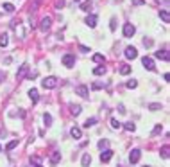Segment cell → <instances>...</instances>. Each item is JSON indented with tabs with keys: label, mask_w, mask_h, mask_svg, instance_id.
I'll list each match as a JSON object with an SVG mask.
<instances>
[{
	"label": "cell",
	"mask_w": 170,
	"mask_h": 167,
	"mask_svg": "<svg viewBox=\"0 0 170 167\" xmlns=\"http://www.w3.org/2000/svg\"><path fill=\"white\" fill-rule=\"evenodd\" d=\"M134 32H136V27L133 23H124V36L125 38H133Z\"/></svg>",
	"instance_id": "obj_2"
},
{
	"label": "cell",
	"mask_w": 170,
	"mask_h": 167,
	"mask_svg": "<svg viewBox=\"0 0 170 167\" xmlns=\"http://www.w3.org/2000/svg\"><path fill=\"white\" fill-rule=\"evenodd\" d=\"M7 41H9V40H7V34H2V36H0V47H5Z\"/></svg>",
	"instance_id": "obj_33"
},
{
	"label": "cell",
	"mask_w": 170,
	"mask_h": 167,
	"mask_svg": "<svg viewBox=\"0 0 170 167\" xmlns=\"http://www.w3.org/2000/svg\"><path fill=\"white\" fill-rule=\"evenodd\" d=\"M133 4H134V5H143L145 2H143V0H133Z\"/></svg>",
	"instance_id": "obj_41"
},
{
	"label": "cell",
	"mask_w": 170,
	"mask_h": 167,
	"mask_svg": "<svg viewBox=\"0 0 170 167\" xmlns=\"http://www.w3.org/2000/svg\"><path fill=\"white\" fill-rule=\"evenodd\" d=\"M68 108H70V113H72V115H75V117H77L81 112H82L81 104H73V103H70V104H68Z\"/></svg>",
	"instance_id": "obj_12"
},
{
	"label": "cell",
	"mask_w": 170,
	"mask_h": 167,
	"mask_svg": "<svg viewBox=\"0 0 170 167\" xmlns=\"http://www.w3.org/2000/svg\"><path fill=\"white\" fill-rule=\"evenodd\" d=\"M79 50H81V52H90V49H88L86 45H79Z\"/></svg>",
	"instance_id": "obj_37"
},
{
	"label": "cell",
	"mask_w": 170,
	"mask_h": 167,
	"mask_svg": "<svg viewBox=\"0 0 170 167\" xmlns=\"http://www.w3.org/2000/svg\"><path fill=\"white\" fill-rule=\"evenodd\" d=\"M97 124V117H90V119H86V122L82 124L84 128H91V126H95Z\"/></svg>",
	"instance_id": "obj_19"
},
{
	"label": "cell",
	"mask_w": 170,
	"mask_h": 167,
	"mask_svg": "<svg viewBox=\"0 0 170 167\" xmlns=\"http://www.w3.org/2000/svg\"><path fill=\"white\" fill-rule=\"evenodd\" d=\"M160 155H161V158H165V160H167V158H169V146H163V148H161V151H160Z\"/></svg>",
	"instance_id": "obj_28"
},
{
	"label": "cell",
	"mask_w": 170,
	"mask_h": 167,
	"mask_svg": "<svg viewBox=\"0 0 170 167\" xmlns=\"http://www.w3.org/2000/svg\"><path fill=\"white\" fill-rule=\"evenodd\" d=\"M0 151H2V146H0Z\"/></svg>",
	"instance_id": "obj_45"
},
{
	"label": "cell",
	"mask_w": 170,
	"mask_h": 167,
	"mask_svg": "<svg viewBox=\"0 0 170 167\" xmlns=\"http://www.w3.org/2000/svg\"><path fill=\"white\" fill-rule=\"evenodd\" d=\"M4 11L13 13V11H14V5H13V4H9V2H5V4H4Z\"/></svg>",
	"instance_id": "obj_32"
},
{
	"label": "cell",
	"mask_w": 170,
	"mask_h": 167,
	"mask_svg": "<svg viewBox=\"0 0 170 167\" xmlns=\"http://www.w3.org/2000/svg\"><path fill=\"white\" fill-rule=\"evenodd\" d=\"M136 86H138V81H134V79L127 81V88H131V90H133V88H136Z\"/></svg>",
	"instance_id": "obj_34"
},
{
	"label": "cell",
	"mask_w": 170,
	"mask_h": 167,
	"mask_svg": "<svg viewBox=\"0 0 170 167\" xmlns=\"http://www.w3.org/2000/svg\"><path fill=\"white\" fill-rule=\"evenodd\" d=\"M111 128L113 130H120L122 128V122H118L117 119H111Z\"/></svg>",
	"instance_id": "obj_30"
},
{
	"label": "cell",
	"mask_w": 170,
	"mask_h": 167,
	"mask_svg": "<svg viewBox=\"0 0 170 167\" xmlns=\"http://www.w3.org/2000/svg\"><path fill=\"white\" fill-rule=\"evenodd\" d=\"M70 135H72V139H82V130L77 128V126H73L70 130Z\"/></svg>",
	"instance_id": "obj_13"
},
{
	"label": "cell",
	"mask_w": 170,
	"mask_h": 167,
	"mask_svg": "<svg viewBox=\"0 0 170 167\" xmlns=\"http://www.w3.org/2000/svg\"><path fill=\"white\" fill-rule=\"evenodd\" d=\"M39 2H41V0H34V4L30 5V9H32V11H36V7L39 5Z\"/></svg>",
	"instance_id": "obj_38"
},
{
	"label": "cell",
	"mask_w": 170,
	"mask_h": 167,
	"mask_svg": "<svg viewBox=\"0 0 170 167\" xmlns=\"http://www.w3.org/2000/svg\"><path fill=\"white\" fill-rule=\"evenodd\" d=\"M160 18H161L165 23H169L170 22V13L167 11V9H161V11H160Z\"/></svg>",
	"instance_id": "obj_16"
},
{
	"label": "cell",
	"mask_w": 170,
	"mask_h": 167,
	"mask_svg": "<svg viewBox=\"0 0 170 167\" xmlns=\"http://www.w3.org/2000/svg\"><path fill=\"white\" fill-rule=\"evenodd\" d=\"M30 162H34V164L39 166V157H30Z\"/></svg>",
	"instance_id": "obj_40"
},
{
	"label": "cell",
	"mask_w": 170,
	"mask_h": 167,
	"mask_svg": "<svg viewBox=\"0 0 170 167\" xmlns=\"http://www.w3.org/2000/svg\"><path fill=\"white\" fill-rule=\"evenodd\" d=\"M36 167H43V166H36Z\"/></svg>",
	"instance_id": "obj_44"
},
{
	"label": "cell",
	"mask_w": 170,
	"mask_h": 167,
	"mask_svg": "<svg viewBox=\"0 0 170 167\" xmlns=\"http://www.w3.org/2000/svg\"><path fill=\"white\" fill-rule=\"evenodd\" d=\"M75 2H82V0H75Z\"/></svg>",
	"instance_id": "obj_43"
},
{
	"label": "cell",
	"mask_w": 170,
	"mask_h": 167,
	"mask_svg": "<svg viewBox=\"0 0 170 167\" xmlns=\"http://www.w3.org/2000/svg\"><path fill=\"white\" fill-rule=\"evenodd\" d=\"M143 45H145V47H151V45H152V40H147V38H145V40H143Z\"/></svg>",
	"instance_id": "obj_39"
},
{
	"label": "cell",
	"mask_w": 170,
	"mask_h": 167,
	"mask_svg": "<svg viewBox=\"0 0 170 167\" xmlns=\"http://www.w3.org/2000/svg\"><path fill=\"white\" fill-rule=\"evenodd\" d=\"M27 74H29V67H27V65H22V67L18 68V72H16V79L22 81L23 77H27Z\"/></svg>",
	"instance_id": "obj_6"
},
{
	"label": "cell",
	"mask_w": 170,
	"mask_h": 167,
	"mask_svg": "<svg viewBox=\"0 0 170 167\" xmlns=\"http://www.w3.org/2000/svg\"><path fill=\"white\" fill-rule=\"evenodd\" d=\"M91 0H84V2H81V11H90V7H91Z\"/></svg>",
	"instance_id": "obj_20"
},
{
	"label": "cell",
	"mask_w": 170,
	"mask_h": 167,
	"mask_svg": "<svg viewBox=\"0 0 170 167\" xmlns=\"http://www.w3.org/2000/svg\"><path fill=\"white\" fill-rule=\"evenodd\" d=\"M143 167H152V166H143Z\"/></svg>",
	"instance_id": "obj_42"
},
{
	"label": "cell",
	"mask_w": 170,
	"mask_h": 167,
	"mask_svg": "<svg viewBox=\"0 0 170 167\" xmlns=\"http://www.w3.org/2000/svg\"><path fill=\"white\" fill-rule=\"evenodd\" d=\"M50 23H52V18H50V16H45V18H41V22H39V29H41L43 32H47V31L50 29Z\"/></svg>",
	"instance_id": "obj_4"
},
{
	"label": "cell",
	"mask_w": 170,
	"mask_h": 167,
	"mask_svg": "<svg viewBox=\"0 0 170 167\" xmlns=\"http://www.w3.org/2000/svg\"><path fill=\"white\" fill-rule=\"evenodd\" d=\"M142 63H143V67H145L147 70H151V72H152V70H156V65H154V59H152V58L145 56V58L142 59Z\"/></svg>",
	"instance_id": "obj_5"
},
{
	"label": "cell",
	"mask_w": 170,
	"mask_h": 167,
	"mask_svg": "<svg viewBox=\"0 0 170 167\" xmlns=\"http://www.w3.org/2000/svg\"><path fill=\"white\" fill-rule=\"evenodd\" d=\"M91 59H93L95 63H102V65L106 63V58H104L102 54H93V58H91Z\"/></svg>",
	"instance_id": "obj_21"
},
{
	"label": "cell",
	"mask_w": 170,
	"mask_h": 167,
	"mask_svg": "<svg viewBox=\"0 0 170 167\" xmlns=\"http://www.w3.org/2000/svg\"><path fill=\"white\" fill-rule=\"evenodd\" d=\"M16 146H18V140L14 139V140H11V142H9V144L5 146V151H13V149H14Z\"/></svg>",
	"instance_id": "obj_26"
},
{
	"label": "cell",
	"mask_w": 170,
	"mask_h": 167,
	"mask_svg": "<svg viewBox=\"0 0 170 167\" xmlns=\"http://www.w3.org/2000/svg\"><path fill=\"white\" fill-rule=\"evenodd\" d=\"M75 94H77V95H81V97H88L90 90H88V86H86V85H77V86H75Z\"/></svg>",
	"instance_id": "obj_7"
},
{
	"label": "cell",
	"mask_w": 170,
	"mask_h": 167,
	"mask_svg": "<svg viewBox=\"0 0 170 167\" xmlns=\"http://www.w3.org/2000/svg\"><path fill=\"white\" fill-rule=\"evenodd\" d=\"M161 131H163V126H161V124H156V126H154V130H152V135L156 137V135H160Z\"/></svg>",
	"instance_id": "obj_31"
},
{
	"label": "cell",
	"mask_w": 170,
	"mask_h": 167,
	"mask_svg": "<svg viewBox=\"0 0 170 167\" xmlns=\"http://www.w3.org/2000/svg\"><path fill=\"white\" fill-rule=\"evenodd\" d=\"M59 160H61V153H59V151H54V153L50 155V164H52V166H56Z\"/></svg>",
	"instance_id": "obj_15"
},
{
	"label": "cell",
	"mask_w": 170,
	"mask_h": 167,
	"mask_svg": "<svg viewBox=\"0 0 170 167\" xmlns=\"http://www.w3.org/2000/svg\"><path fill=\"white\" fill-rule=\"evenodd\" d=\"M156 58H158V59H163V61H169L170 59V56H169L167 50H160V52H156Z\"/></svg>",
	"instance_id": "obj_17"
},
{
	"label": "cell",
	"mask_w": 170,
	"mask_h": 167,
	"mask_svg": "<svg viewBox=\"0 0 170 167\" xmlns=\"http://www.w3.org/2000/svg\"><path fill=\"white\" fill-rule=\"evenodd\" d=\"M63 65L68 67V68H72V67L75 65V56H73V54H65V56H63Z\"/></svg>",
	"instance_id": "obj_3"
},
{
	"label": "cell",
	"mask_w": 170,
	"mask_h": 167,
	"mask_svg": "<svg viewBox=\"0 0 170 167\" xmlns=\"http://www.w3.org/2000/svg\"><path fill=\"white\" fill-rule=\"evenodd\" d=\"M93 74H95V76H102V74H106V67H104V65L95 67V68H93Z\"/></svg>",
	"instance_id": "obj_22"
},
{
	"label": "cell",
	"mask_w": 170,
	"mask_h": 167,
	"mask_svg": "<svg viewBox=\"0 0 170 167\" xmlns=\"http://www.w3.org/2000/svg\"><path fill=\"white\" fill-rule=\"evenodd\" d=\"M102 86H104L102 83H93V85H91V88H93V90H100Z\"/></svg>",
	"instance_id": "obj_36"
},
{
	"label": "cell",
	"mask_w": 170,
	"mask_h": 167,
	"mask_svg": "<svg viewBox=\"0 0 170 167\" xmlns=\"http://www.w3.org/2000/svg\"><path fill=\"white\" fill-rule=\"evenodd\" d=\"M43 122H45L47 126H50V124H52V115H50V113H43Z\"/></svg>",
	"instance_id": "obj_27"
},
{
	"label": "cell",
	"mask_w": 170,
	"mask_h": 167,
	"mask_svg": "<svg viewBox=\"0 0 170 167\" xmlns=\"http://www.w3.org/2000/svg\"><path fill=\"white\" fill-rule=\"evenodd\" d=\"M122 128H124V130H127V131H134V130H136L134 122H124V124H122Z\"/></svg>",
	"instance_id": "obj_24"
},
{
	"label": "cell",
	"mask_w": 170,
	"mask_h": 167,
	"mask_svg": "<svg viewBox=\"0 0 170 167\" xmlns=\"http://www.w3.org/2000/svg\"><path fill=\"white\" fill-rule=\"evenodd\" d=\"M84 23H86L88 27H91V29H93V27L97 25V14H88V16H86V22H84Z\"/></svg>",
	"instance_id": "obj_11"
},
{
	"label": "cell",
	"mask_w": 170,
	"mask_h": 167,
	"mask_svg": "<svg viewBox=\"0 0 170 167\" xmlns=\"http://www.w3.org/2000/svg\"><path fill=\"white\" fill-rule=\"evenodd\" d=\"M140 157H142V151H140V149H133V151L129 153V162H131V164H136V162L140 160Z\"/></svg>",
	"instance_id": "obj_9"
},
{
	"label": "cell",
	"mask_w": 170,
	"mask_h": 167,
	"mask_svg": "<svg viewBox=\"0 0 170 167\" xmlns=\"http://www.w3.org/2000/svg\"><path fill=\"white\" fill-rule=\"evenodd\" d=\"M41 86H43L45 90H52V88H56V86H57V77H54V76L45 77V79L41 81Z\"/></svg>",
	"instance_id": "obj_1"
},
{
	"label": "cell",
	"mask_w": 170,
	"mask_h": 167,
	"mask_svg": "<svg viewBox=\"0 0 170 167\" xmlns=\"http://www.w3.org/2000/svg\"><path fill=\"white\" fill-rule=\"evenodd\" d=\"M29 97H30V101H32V103H38V99H39L38 90H36V88H30V90H29Z\"/></svg>",
	"instance_id": "obj_14"
},
{
	"label": "cell",
	"mask_w": 170,
	"mask_h": 167,
	"mask_svg": "<svg viewBox=\"0 0 170 167\" xmlns=\"http://www.w3.org/2000/svg\"><path fill=\"white\" fill-rule=\"evenodd\" d=\"M124 54H125V58H127V59H134V58H138V50H136L134 47H127Z\"/></svg>",
	"instance_id": "obj_10"
},
{
	"label": "cell",
	"mask_w": 170,
	"mask_h": 167,
	"mask_svg": "<svg viewBox=\"0 0 170 167\" xmlns=\"http://www.w3.org/2000/svg\"><path fill=\"white\" fill-rule=\"evenodd\" d=\"M120 74L122 76H129L131 74V67L129 65H120Z\"/></svg>",
	"instance_id": "obj_23"
},
{
	"label": "cell",
	"mask_w": 170,
	"mask_h": 167,
	"mask_svg": "<svg viewBox=\"0 0 170 167\" xmlns=\"http://www.w3.org/2000/svg\"><path fill=\"white\" fill-rule=\"evenodd\" d=\"M111 158H113V151H111V149H104V151L100 153V162H102V164H108Z\"/></svg>",
	"instance_id": "obj_8"
},
{
	"label": "cell",
	"mask_w": 170,
	"mask_h": 167,
	"mask_svg": "<svg viewBox=\"0 0 170 167\" xmlns=\"http://www.w3.org/2000/svg\"><path fill=\"white\" fill-rule=\"evenodd\" d=\"M163 106L160 104V103H152V104H149V110H152V112H158V110H161Z\"/></svg>",
	"instance_id": "obj_29"
},
{
	"label": "cell",
	"mask_w": 170,
	"mask_h": 167,
	"mask_svg": "<svg viewBox=\"0 0 170 167\" xmlns=\"http://www.w3.org/2000/svg\"><path fill=\"white\" fill-rule=\"evenodd\" d=\"M97 146H99V149H100V151H104V149H108V146H109V142L102 139V140H99V144H97Z\"/></svg>",
	"instance_id": "obj_25"
},
{
	"label": "cell",
	"mask_w": 170,
	"mask_h": 167,
	"mask_svg": "<svg viewBox=\"0 0 170 167\" xmlns=\"http://www.w3.org/2000/svg\"><path fill=\"white\" fill-rule=\"evenodd\" d=\"M109 29H111V31H115V29H117V18H111V23H109Z\"/></svg>",
	"instance_id": "obj_35"
},
{
	"label": "cell",
	"mask_w": 170,
	"mask_h": 167,
	"mask_svg": "<svg viewBox=\"0 0 170 167\" xmlns=\"http://www.w3.org/2000/svg\"><path fill=\"white\" fill-rule=\"evenodd\" d=\"M81 164H82V167H88L90 164H91V157H90V153H84V155H82Z\"/></svg>",
	"instance_id": "obj_18"
}]
</instances>
